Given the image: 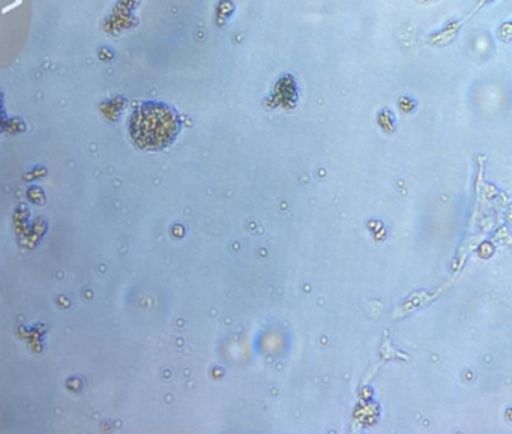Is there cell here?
Segmentation results:
<instances>
[{
	"label": "cell",
	"instance_id": "6da1fadb",
	"mask_svg": "<svg viewBox=\"0 0 512 434\" xmlns=\"http://www.w3.org/2000/svg\"><path fill=\"white\" fill-rule=\"evenodd\" d=\"M181 131L178 115L167 104L151 103L137 107L131 116V139L137 148L160 151L175 142Z\"/></svg>",
	"mask_w": 512,
	"mask_h": 434
}]
</instances>
